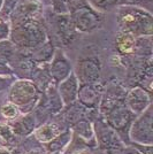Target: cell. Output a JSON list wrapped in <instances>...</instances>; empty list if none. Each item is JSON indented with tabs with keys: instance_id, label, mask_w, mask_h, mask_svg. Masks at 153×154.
<instances>
[{
	"instance_id": "6da1fadb",
	"label": "cell",
	"mask_w": 153,
	"mask_h": 154,
	"mask_svg": "<svg viewBox=\"0 0 153 154\" xmlns=\"http://www.w3.org/2000/svg\"><path fill=\"white\" fill-rule=\"evenodd\" d=\"M47 30L44 16L12 23L9 42L19 50L30 52L48 39Z\"/></svg>"
},
{
	"instance_id": "7a4b0ae2",
	"label": "cell",
	"mask_w": 153,
	"mask_h": 154,
	"mask_svg": "<svg viewBox=\"0 0 153 154\" xmlns=\"http://www.w3.org/2000/svg\"><path fill=\"white\" fill-rule=\"evenodd\" d=\"M116 22L120 31L133 33L135 37L152 36V13L138 6H117Z\"/></svg>"
},
{
	"instance_id": "3957f363",
	"label": "cell",
	"mask_w": 153,
	"mask_h": 154,
	"mask_svg": "<svg viewBox=\"0 0 153 154\" xmlns=\"http://www.w3.org/2000/svg\"><path fill=\"white\" fill-rule=\"evenodd\" d=\"M67 11L75 30L80 33H91L104 24V14L97 12L86 0L66 1Z\"/></svg>"
},
{
	"instance_id": "277c9868",
	"label": "cell",
	"mask_w": 153,
	"mask_h": 154,
	"mask_svg": "<svg viewBox=\"0 0 153 154\" xmlns=\"http://www.w3.org/2000/svg\"><path fill=\"white\" fill-rule=\"evenodd\" d=\"M43 91L29 78H17L8 89V101L19 108L21 114L32 113L42 98Z\"/></svg>"
},
{
	"instance_id": "5b68a950",
	"label": "cell",
	"mask_w": 153,
	"mask_h": 154,
	"mask_svg": "<svg viewBox=\"0 0 153 154\" xmlns=\"http://www.w3.org/2000/svg\"><path fill=\"white\" fill-rule=\"evenodd\" d=\"M152 105L143 112L140 115L136 116L129 127L128 137L135 144L140 145H152L153 130H152Z\"/></svg>"
},
{
	"instance_id": "8992f818",
	"label": "cell",
	"mask_w": 153,
	"mask_h": 154,
	"mask_svg": "<svg viewBox=\"0 0 153 154\" xmlns=\"http://www.w3.org/2000/svg\"><path fill=\"white\" fill-rule=\"evenodd\" d=\"M73 72L77 77L80 84L98 83L101 76V63L96 57L80 59L76 62Z\"/></svg>"
},
{
	"instance_id": "52a82bcc",
	"label": "cell",
	"mask_w": 153,
	"mask_h": 154,
	"mask_svg": "<svg viewBox=\"0 0 153 154\" xmlns=\"http://www.w3.org/2000/svg\"><path fill=\"white\" fill-rule=\"evenodd\" d=\"M124 103L131 114H134L135 116L140 115L152 105L151 92H148L138 85L134 86L129 91H127L124 97Z\"/></svg>"
},
{
	"instance_id": "ba28073f",
	"label": "cell",
	"mask_w": 153,
	"mask_h": 154,
	"mask_svg": "<svg viewBox=\"0 0 153 154\" xmlns=\"http://www.w3.org/2000/svg\"><path fill=\"white\" fill-rule=\"evenodd\" d=\"M44 16V5L39 0H19L9 20V24Z\"/></svg>"
},
{
	"instance_id": "9c48e42d",
	"label": "cell",
	"mask_w": 153,
	"mask_h": 154,
	"mask_svg": "<svg viewBox=\"0 0 153 154\" xmlns=\"http://www.w3.org/2000/svg\"><path fill=\"white\" fill-rule=\"evenodd\" d=\"M73 72V64L60 48H55L54 55L48 63V74L52 83L58 85Z\"/></svg>"
},
{
	"instance_id": "30bf717a",
	"label": "cell",
	"mask_w": 153,
	"mask_h": 154,
	"mask_svg": "<svg viewBox=\"0 0 153 154\" xmlns=\"http://www.w3.org/2000/svg\"><path fill=\"white\" fill-rule=\"evenodd\" d=\"M52 26L54 29V33L60 39L62 44H69L75 38L77 31L71 23L69 14H57L52 11Z\"/></svg>"
},
{
	"instance_id": "8fae6325",
	"label": "cell",
	"mask_w": 153,
	"mask_h": 154,
	"mask_svg": "<svg viewBox=\"0 0 153 154\" xmlns=\"http://www.w3.org/2000/svg\"><path fill=\"white\" fill-rule=\"evenodd\" d=\"M104 88L99 82L92 84H81L78 89L77 101L86 109H97L101 100Z\"/></svg>"
},
{
	"instance_id": "7c38bea8",
	"label": "cell",
	"mask_w": 153,
	"mask_h": 154,
	"mask_svg": "<svg viewBox=\"0 0 153 154\" xmlns=\"http://www.w3.org/2000/svg\"><path fill=\"white\" fill-rule=\"evenodd\" d=\"M80 85L81 84L74 72H71L69 76L66 77L64 81H61L58 84L57 91L64 106H68V105L76 103Z\"/></svg>"
},
{
	"instance_id": "4fadbf2b",
	"label": "cell",
	"mask_w": 153,
	"mask_h": 154,
	"mask_svg": "<svg viewBox=\"0 0 153 154\" xmlns=\"http://www.w3.org/2000/svg\"><path fill=\"white\" fill-rule=\"evenodd\" d=\"M37 120L36 116L32 113L28 114H21V115L13 121H9V127L12 128L15 136L27 137V136L33 134L35 129L37 128Z\"/></svg>"
},
{
	"instance_id": "5bb4252c",
	"label": "cell",
	"mask_w": 153,
	"mask_h": 154,
	"mask_svg": "<svg viewBox=\"0 0 153 154\" xmlns=\"http://www.w3.org/2000/svg\"><path fill=\"white\" fill-rule=\"evenodd\" d=\"M62 129L55 122H46L35 129L33 136L36 140L42 144H47L61 134Z\"/></svg>"
},
{
	"instance_id": "9a60e30c",
	"label": "cell",
	"mask_w": 153,
	"mask_h": 154,
	"mask_svg": "<svg viewBox=\"0 0 153 154\" xmlns=\"http://www.w3.org/2000/svg\"><path fill=\"white\" fill-rule=\"evenodd\" d=\"M136 39L133 33L127 31H119L115 38V50L121 55H131L134 54Z\"/></svg>"
},
{
	"instance_id": "2e32d148",
	"label": "cell",
	"mask_w": 153,
	"mask_h": 154,
	"mask_svg": "<svg viewBox=\"0 0 153 154\" xmlns=\"http://www.w3.org/2000/svg\"><path fill=\"white\" fill-rule=\"evenodd\" d=\"M54 45L52 43V40L50 38L45 42L44 44H42L38 46L37 48L30 51V55H31L32 60L38 64H47L50 63V61L52 60L53 55H54Z\"/></svg>"
},
{
	"instance_id": "e0dca14e",
	"label": "cell",
	"mask_w": 153,
	"mask_h": 154,
	"mask_svg": "<svg viewBox=\"0 0 153 154\" xmlns=\"http://www.w3.org/2000/svg\"><path fill=\"white\" fill-rule=\"evenodd\" d=\"M73 132L76 136H78L81 139L86 141L89 144V141L95 143L96 138H95V129H93V124L91 123L90 120L86 117H84L82 120H80L76 122L73 127H71Z\"/></svg>"
},
{
	"instance_id": "ac0fdd59",
	"label": "cell",
	"mask_w": 153,
	"mask_h": 154,
	"mask_svg": "<svg viewBox=\"0 0 153 154\" xmlns=\"http://www.w3.org/2000/svg\"><path fill=\"white\" fill-rule=\"evenodd\" d=\"M66 107H67V109L64 110V122L67 123V124H69V125H74L80 120L86 117L85 113L89 112V109L83 107L78 101L71 103V105H68Z\"/></svg>"
},
{
	"instance_id": "d6986e66",
	"label": "cell",
	"mask_w": 153,
	"mask_h": 154,
	"mask_svg": "<svg viewBox=\"0 0 153 154\" xmlns=\"http://www.w3.org/2000/svg\"><path fill=\"white\" fill-rule=\"evenodd\" d=\"M71 137H73V130L68 129L64 132H61L53 140H51L50 143H47V144H45L46 145V149L52 154L61 152L69 144V141L71 140Z\"/></svg>"
},
{
	"instance_id": "ffe728a7",
	"label": "cell",
	"mask_w": 153,
	"mask_h": 154,
	"mask_svg": "<svg viewBox=\"0 0 153 154\" xmlns=\"http://www.w3.org/2000/svg\"><path fill=\"white\" fill-rule=\"evenodd\" d=\"M151 39H152V36L137 37L134 54L142 57V58H145V57L151 58V53H152V42H151Z\"/></svg>"
},
{
	"instance_id": "44dd1931",
	"label": "cell",
	"mask_w": 153,
	"mask_h": 154,
	"mask_svg": "<svg viewBox=\"0 0 153 154\" xmlns=\"http://www.w3.org/2000/svg\"><path fill=\"white\" fill-rule=\"evenodd\" d=\"M88 4L97 12L101 14L108 13L119 6V0H86Z\"/></svg>"
},
{
	"instance_id": "7402d4cb",
	"label": "cell",
	"mask_w": 153,
	"mask_h": 154,
	"mask_svg": "<svg viewBox=\"0 0 153 154\" xmlns=\"http://www.w3.org/2000/svg\"><path fill=\"white\" fill-rule=\"evenodd\" d=\"M0 114L4 119H6L7 121H13L21 115L19 108L13 103H11L8 100L0 106Z\"/></svg>"
},
{
	"instance_id": "603a6c76",
	"label": "cell",
	"mask_w": 153,
	"mask_h": 154,
	"mask_svg": "<svg viewBox=\"0 0 153 154\" xmlns=\"http://www.w3.org/2000/svg\"><path fill=\"white\" fill-rule=\"evenodd\" d=\"M17 2L19 0H4L2 7L0 9V19H2L6 22H9L14 9L17 6Z\"/></svg>"
},
{
	"instance_id": "cb8c5ba5",
	"label": "cell",
	"mask_w": 153,
	"mask_h": 154,
	"mask_svg": "<svg viewBox=\"0 0 153 154\" xmlns=\"http://www.w3.org/2000/svg\"><path fill=\"white\" fill-rule=\"evenodd\" d=\"M0 139L5 141L6 144H12L16 139V136L13 132L9 124L0 122Z\"/></svg>"
},
{
	"instance_id": "d4e9b609",
	"label": "cell",
	"mask_w": 153,
	"mask_h": 154,
	"mask_svg": "<svg viewBox=\"0 0 153 154\" xmlns=\"http://www.w3.org/2000/svg\"><path fill=\"white\" fill-rule=\"evenodd\" d=\"M9 35H11L9 22H6L2 19H0V43L9 40Z\"/></svg>"
},
{
	"instance_id": "484cf974",
	"label": "cell",
	"mask_w": 153,
	"mask_h": 154,
	"mask_svg": "<svg viewBox=\"0 0 153 154\" xmlns=\"http://www.w3.org/2000/svg\"><path fill=\"white\" fill-rule=\"evenodd\" d=\"M14 76H0V92L9 89V86L14 82Z\"/></svg>"
},
{
	"instance_id": "4316f807",
	"label": "cell",
	"mask_w": 153,
	"mask_h": 154,
	"mask_svg": "<svg viewBox=\"0 0 153 154\" xmlns=\"http://www.w3.org/2000/svg\"><path fill=\"white\" fill-rule=\"evenodd\" d=\"M135 149H137L142 154H152V145H140V144H131Z\"/></svg>"
},
{
	"instance_id": "83f0119b",
	"label": "cell",
	"mask_w": 153,
	"mask_h": 154,
	"mask_svg": "<svg viewBox=\"0 0 153 154\" xmlns=\"http://www.w3.org/2000/svg\"><path fill=\"white\" fill-rule=\"evenodd\" d=\"M139 1V7L146 9L148 12L152 13V4H153V0H138Z\"/></svg>"
},
{
	"instance_id": "f1b7e54d",
	"label": "cell",
	"mask_w": 153,
	"mask_h": 154,
	"mask_svg": "<svg viewBox=\"0 0 153 154\" xmlns=\"http://www.w3.org/2000/svg\"><path fill=\"white\" fill-rule=\"evenodd\" d=\"M123 154H142V153H139V152H138L137 149H135L134 147H130V148H126Z\"/></svg>"
},
{
	"instance_id": "f546056e",
	"label": "cell",
	"mask_w": 153,
	"mask_h": 154,
	"mask_svg": "<svg viewBox=\"0 0 153 154\" xmlns=\"http://www.w3.org/2000/svg\"><path fill=\"white\" fill-rule=\"evenodd\" d=\"M0 154H12V151H9L6 146H0Z\"/></svg>"
},
{
	"instance_id": "4dcf8cb0",
	"label": "cell",
	"mask_w": 153,
	"mask_h": 154,
	"mask_svg": "<svg viewBox=\"0 0 153 154\" xmlns=\"http://www.w3.org/2000/svg\"><path fill=\"white\" fill-rule=\"evenodd\" d=\"M28 154H44V153H42V152H39V151H35V152H30V153H28Z\"/></svg>"
},
{
	"instance_id": "1f68e13d",
	"label": "cell",
	"mask_w": 153,
	"mask_h": 154,
	"mask_svg": "<svg viewBox=\"0 0 153 154\" xmlns=\"http://www.w3.org/2000/svg\"><path fill=\"white\" fill-rule=\"evenodd\" d=\"M2 4H4V0H0V9H1V7H2Z\"/></svg>"
},
{
	"instance_id": "d6a6232c",
	"label": "cell",
	"mask_w": 153,
	"mask_h": 154,
	"mask_svg": "<svg viewBox=\"0 0 153 154\" xmlns=\"http://www.w3.org/2000/svg\"><path fill=\"white\" fill-rule=\"evenodd\" d=\"M66 1H76V0H66Z\"/></svg>"
},
{
	"instance_id": "836d02e7",
	"label": "cell",
	"mask_w": 153,
	"mask_h": 154,
	"mask_svg": "<svg viewBox=\"0 0 153 154\" xmlns=\"http://www.w3.org/2000/svg\"><path fill=\"white\" fill-rule=\"evenodd\" d=\"M12 154H19V153H15V152H12Z\"/></svg>"
}]
</instances>
